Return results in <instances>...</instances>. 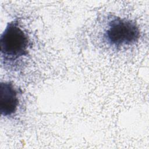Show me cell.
Masks as SVG:
<instances>
[{"mask_svg":"<svg viewBox=\"0 0 149 149\" xmlns=\"http://www.w3.org/2000/svg\"><path fill=\"white\" fill-rule=\"evenodd\" d=\"M1 61L4 65H14L27 56L31 42L19 18L8 22L0 37Z\"/></svg>","mask_w":149,"mask_h":149,"instance_id":"1","label":"cell"},{"mask_svg":"<svg viewBox=\"0 0 149 149\" xmlns=\"http://www.w3.org/2000/svg\"><path fill=\"white\" fill-rule=\"evenodd\" d=\"M140 37V29L134 21L115 15L108 19L102 32L104 42L117 49L134 45Z\"/></svg>","mask_w":149,"mask_h":149,"instance_id":"2","label":"cell"},{"mask_svg":"<svg viewBox=\"0 0 149 149\" xmlns=\"http://www.w3.org/2000/svg\"><path fill=\"white\" fill-rule=\"evenodd\" d=\"M0 112L5 117L13 116L19 105V91L10 81H1L0 84Z\"/></svg>","mask_w":149,"mask_h":149,"instance_id":"3","label":"cell"}]
</instances>
